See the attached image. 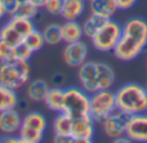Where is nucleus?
I'll use <instances>...</instances> for the list:
<instances>
[{
  "mask_svg": "<svg viewBox=\"0 0 147 143\" xmlns=\"http://www.w3.org/2000/svg\"><path fill=\"white\" fill-rule=\"evenodd\" d=\"M117 110L127 115L146 112L147 110V90L143 85L128 83L117 88L115 92Z\"/></svg>",
  "mask_w": 147,
  "mask_h": 143,
  "instance_id": "1",
  "label": "nucleus"
},
{
  "mask_svg": "<svg viewBox=\"0 0 147 143\" xmlns=\"http://www.w3.org/2000/svg\"><path fill=\"white\" fill-rule=\"evenodd\" d=\"M31 67L28 61H13L0 62V84L10 88L13 90H18L20 88L27 85L30 81Z\"/></svg>",
  "mask_w": 147,
  "mask_h": 143,
  "instance_id": "2",
  "label": "nucleus"
},
{
  "mask_svg": "<svg viewBox=\"0 0 147 143\" xmlns=\"http://www.w3.org/2000/svg\"><path fill=\"white\" fill-rule=\"evenodd\" d=\"M116 98L115 92L111 89L97 90L92 93L89 98V116L94 120V123L103 121L109 115L116 111Z\"/></svg>",
  "mask_w": 147,
  "mask_h": 143,
  "instance_id": "3",
  "label": "nucleus"
},
{
  "mask_svg": "<svg viewBox=\"0 0 147 143\" xmlns=\"http://www.w3.org/2000/svg\"><path fill=\"white\" fill-rule=\"evenodd\" d=\"M121 35L123 26L120 23H117L116 21H112L110 18V19L105 21V23L94 34L90 41L96 50L101 52V53H109V52L114 50V48L116 46Z\"/></svg>",
  "mask_w": 147,
  "mask_h": 143,
  "instance_id": "4",
  "label": "nucleus"
},
{
  "mask_svg": "<svg viewBox=\"0 0 147 143\" xmlns=\"http://www.w3.org/2000/svg\"><path fill=\"white\" fill-rule=\"evenodd\" d=\"M89 98L90 94L83 88L70 87L65 89L63 112L72 117V120L89 115Z\"/></svg>",
  "mask_w": 147,
  "mask_h": 143,
  "instance_id": "5",
  "label": "nucleus"
},
{
  "mask_svg": "<svg viewBox=\"0 0 147 143\" xmlns=\"http://www.w3.org/2000/svg\"><path fill=\"white\" fill-rule=\"evenodd\" d=\"M145 49H146V46L142 45V44L136 40L134 38L123 34L120 40L117 41L116 46H115L114 50H112V53H114V56L116 57L117 59H120V61L129 62V61H133V59L137 58Z\"/></svg>",
  "mask_w": 147,
  "mask_h": 143,
  "instance_id": "6",
  "label": "nucleus"
},
{
  "mask_svg": "<svg viewBox=\"0 0 147 143\" xmlns=\"http://www.w3.org/2000/svg\"><path fill=\"white\" fill-rule=\"evenodd\" d=\"M128 119L129 115L124 113L123 111L116 110L109 115L103 121H101L102 132L110 139H116L121 136H125V129H127Z\"/></svg>",
  "mask_w": 147,
  "mask_h": 143,
  "instance_id": "7",
  "label": "nucleus"
},
{
  "mask_svg": "<svg viewBox=\"0 0 147 143\" xmlns=\"http://www.w3.org/2000/svg\"><path fill=\"white\" fill-rule=\"evenodd\" d=\"M89 49L83 40L67 43L62 50V59L65 64L71 68H79L84 62L88 61Z\"/></svg>",
  "mask_w": 147,
  "mask_h": 143,
  "instance_id": "8",
  "label": "nucleus"
},
{
  "mask_svg": "<svg viewBox=\"0 0 147 143\" xmlns=\"http://www.w3.org/2000/svg\"><path fill=\"white\" fill-rule=\"evenodd\" d=\"M94 137V120L89 115L72 120L71 138L74 143H90Z\"/></svg>",
  "mask_w": 147,
  "mask_h": 143,
  "instance_id": "9",
  "label": "nucleus"
},
{
  "mask_svg": "<svg viewBox=\"0 0 147 143\" xmlns=\"http://www.w3.org/2000/svg\"><path fill=\"white\" fill-rule=\"evenodd\" d=\"M125 136L132 142H146L147 143V113H136L128 119Z\"/></svg>",
  "mask_w": 147,
  "mask_h": 143,
  "instance_id": "10",
  "label": "nucleus"
},
{
  "mask_svg": "<svg viewBox=\"0 0 147 143\" xmlns=\"http://www.w3.org/2000/svg\"><path fill=\"white\" fill-rule=\"evenodd\" d=\"M97 76H98V62L86 61L78 68V79L80 85L89 94L97 92Z\"/></svg>",
  "mask_w": 147,
  "mask_h": 143,
  "instance_id": "11",
  "label": "nucleus"
},
{
  "mask_svg": "<svg viewBox=\"0 0 147 143\" xmlns=\"http://www.w3.org/2000/svg\"><path fill=\"white\" fill-rule=\"evenodd\" d=\"M21 125H22V117L16 108L0 112V134L3 137L18 134Z\"/></svg>",
  "mask_w": 147,
  "mask_h": 143,
  "instance_id": "12",
  "label": "nucleus"
},
{
  "mask_svg": "<svg viewBox=\"0 0 147 143\" xmlns=\"http://www.w3.org/2000/svg\"><path fill=\"white\" fill-rule=\"evenodd\" d=\"M123 34L134 38L142 45L147 46V22L143 18L133 17L123 25Z\"/></svg>",
  "mask_w": 147,
  "mask_h": 143,
  "instance_id": "13",
  "label": "nucleus"
},
{
  "mask_svg": "<svg viewBox=\"0 0 147 143\" xmlns=\"http://www.w3.org/2000/svg\"><path fill=\"white\" fill-rule=\"evenodd\" d=\"M86 10V0H63L61 15L65 21H78Z\"/></svg>",
  "mask_w": 147,
  "mask_h": 143,
  "instance_id": "14",
  "label": "nucleus"
},
{
  "mask_svg": "<svg viewBox=\"0 0 147 143\" xmlns=\"http://www.w3.org/2000/svg\"><path fill=\"white\" fill-rule=\"evenodd\" d=\"M89 10L105 19H110L119 10L115 0H88Z\"/></svg>",
  "mask_w": 147,
  "mask_h": 143,
  "instance_id": "15",
  "label": "nucleus"
},
{
  "mask_svg": "<svg viewBox=\"0 0 147 143\" xmlns=\"http://www.w3.org/2000/svg\"><path fill=\"white\" fill-rule=\"evenodd\" d=\"M61 34L63 43H74L84 38L83 26L78 21H65L61 25Z\"/></svg>",
  "mask_w": 147,
  "mask_h": 143,
  "instance_id": "16",
  "label": "nucleus"
},
{
  "mask_svg": "<svg viewBox=\"0 0 147 143\" xmlns=\"http://www.w3.org/2000/svg\"><path fill=\"white\" fill-rule=\"evenodd\" d=\"M63 101H65V89H62L59 87H54V88H49L43 102L48 110L58 113L63 111Z\"/></svg>",
  "mask_w": 147,
  "mask_h": 143,
  "instance_id": "17",
  "label": "nucleus"
},
{
  "mask_svg": "<svg viewBox=\"0 0 147 143\" xmlns=\"http://www.w3.org/2000/svg\"><path fill=\"white\" fill-rule=\"evenodd\" d=\"M49 90V85L45 80L36 79L27 83L26 87V95L32 102H43L47 93Z\"/></svg>",
  "mask_w": 147,
  "mask_h": 143,
  "instance_id": "18",
  "label": "nucleus"
},
{
  "mask_svg": "<svg viewBox=\"0 0 147 143\" xmlns=\"http://www.w3.org/2000/svg\"><path fill=\"white\" fill-rule=\"evenodd\" d=\"M115 72L107 63L98 62V76H97V87L98 90L111 89L115 84Z\"/></svg>",
  "mask_w": 147,
  "mask_h": 143,
  "instance_id": "19",
  "label": "nucleus"
},
{
  "mask_svg": "<svg viewBox=\"0 0 147 143\" xmlns=\"http://www.w3.org/2000/svg\"><path fill=\"white\" fill-rule=\"evenodd\" d=\"M72 117H70L66 112H58L53 120V133L57 137H71Z\"/></svg>",
  "mask_w": 147,
  "mask_h": 143,
  "instance_id": "20",
  "label": "nucleus"
},
{
  "mask_svg": "<svg viewBox=\"0 0 147 143\" xmlns=\"http://www.w3.org/2000/svg\"><path fill=\"white\" fill-rule=\"evenodd\" d=\"M18 95L16 90L0 84V112L10 108H17Z\"/></svg>",
  "mask_w": 147,
  "mask_h": 143,
  "instance_id": "21",
  "label": "nucleus"
},
{
  "mask_svg": "<svg viewBox=\"0 0 147 143\" xmlns=\"http://www.w3.org/2000/svg\"><path fill=\"white\" fill-rule=\"evenodd\" d=\"M22 125L31 129H36V130H40V132H45L48 123H47V119L43 113L38 112V111H31V112L26 113L23 116Z\"/></svg>",
  "mask_w": 147,
  "mask_h": 143,
  "instance_id": "22",
  "label": "nucleus"
},
{
  "mask_svg": "<svg viewBox=\"0 0 147 143\" xmlns=\"http://www.w3.org/2000/svg\"><path fill=\"white\" fill-rule=\"evenodd\" d=\"M10 26L20 34L22 38H25L27 34H30L31 31L35 30V25H34V19L30 18H25V17H20V15H12L9 17L8 21Z\"/></svg>",
  "mask_w": 147,
  "mask_h": 143,
  "instance_id": "23",
  "label": "nucleus"
},
{
  "mask_svg": "<svg viewBox=\"0 0 147 143\" xmlns=\"http://www.w3.org/2000/svg\"><path fill=\"white\" fill-rule=\"evenodd\" d=\"M105 18L99 17V15L97 14H93V13H90V14L88 15V17L84 19V22L81 23V26H83V32H84V36L88 39H92L94 36V34L97 32V31L101 28V26L105 23Z\"/></svg>",
  "mask_w": 147,
  "mask_h": 143,
  "instance_id": "24",
  "label": "nucleus"
},
{
  "mask_svg": "<svg viewBox=\"0 0 147 143\" xmlns=\"http://www.w3.org/2000/svg\"><path fill=\"white\" fill-rule=\"evenodd\" d=\"M43 38L47 45H58L62 43L61 25L58 23H49L43 28Z\"/></svg>",
  "mask_w": 147,
  "mask_h": 143,
  "instance_id": "25",
  "label": "nucleus"
},
{
  "mask_svg": "<svg viewBox=\"0 0 147 143\" xmlns=\"http://www.w3.org/2000/svg\"><path fill=\"white\" fill-rule=\"evenodd\" d=\"M0 40L9 44V45L16 46L22 43L23 38L7 22L5 25H3L1 27H0Z\"/></svg>",
  "mask_w": 147,
  "mask_h": 143,
  "instance_id": "26",
  "label": "nucleus"
},
{
  "mask_svg": "<svg viewBox=\"0 0 147 143\" xmlns=\"http://www.w3.org/2000/svg\"><path fill=\"white\" fill-rule=\"evenodd\" d=\"M22 41H23V44H25V45L27 46L31 52H32V53L39 52L44 45H45L43 34H41L40 31H38L36 28L34 31H31L30 34H27V35L23 38Z\"/></svg>",
  "mask_w": 147,
  "mask_h": 143,
  "instance_id": "27",
  "label": "nucleus"
},
{
  "mask_svg": "<svg viewBox=\"0 0 147 143\" xmlns=\"http://www.w3.org/2000/svg\"><path fill=\"white\" fill-rule=\"evenodd\" d=\"M18 136H20V138L22 139L23 143H39L43 141L44 132L27 128L25 125H21L20 130H18Z\"/></svg>",
  "mask_w": 147,
  "mask_h": 143,
  "instance_id": "28",
  "label": "nucleus"
},
{
  "mask_svg": "<svg viewBox=\"0 0 147 143\" xmlns=\"http://www.w3.org/2000/svg\"><path fill=\"white\" fill-rule=\"evenodd\" d=\"M39 10H40V8H38L34 4H31L28 0H21L20 7H18V9H17V12H16L14 15H20V17L35 19V18L39 15Z\"/></svg>",
  "mask_w": 147,
  "mask_h": 143,
  "instance_id": "29",
  "label": "nucleus"
},
{
  "mask_svg": "<svg viewBox=\"0 0 147 143\" xmlns=\"http://www.w3.org/2000/svg\"><path fill=\"white\" fill-rule=\"evenodd\" d=\"M14 58V46L0 40V62L13 61Z\"/></svg>",
  "mask_w": 147,
  "mask_h": 143,
  "instance_id": "30",
  "label": "nucleus"
},
{
  "mask_svg": "<svg viewBox=\"0 0 147 143\" xmlns=\"http://www.w3.org/2000/svg\"><path fill=\"white\" fill-rule=\"evenodd\" d=\"M32 52L23 44V41L21 44L14 46V58L20 59V61H28L32 57Z\"/></svg>",
  "mask_w": 147,
  "mask_h": 143,
  "instance_id": "31",
  "label": "nucleus"
},
{
  "mask_svg": "<svg viewBox=\"0 0 147 143\" xmlns=\"http://www.w3.org/2000/svg\"><path fill=\"white\" fill-rule=\"evenodd\" d=\"M63 0H45L44 3V9L52 15H59Z\"/></svg>",
  "mask_w": 147,
  "mask_h": 143,
  "instance_id": "32",
  "label": "nucleus"
},
{
  "mask_svg": "<svg viewBox=\"0 0 147 143\" xmlns=\"http://www.w3.org/2000/svg\"><path fill=\"white\" fill-rule=\"evenodd\" d=\"M4 1V8H5V13L8 17H12L16 14L18 7H20L21 0H3Z\"/></svg>",
  "mask_w": 147,
  "mask_h": 143,
  "instance_id": "33",
  "label": "nucleus"
},
{
  "mask_svg": "<svg viewBox=\"0 0 147 143\" xmlns=\"http://www.w3.org/2000/svg\"><path fill=\"white\" fill-rule=\"evenodd\" d=\"M117 4V8L121 10H128L130 8H133L137 3V0H115Z\"/></svg>",
  "mask_w": 147,
  "mask_h": 143,
  "instance_id": "34",
  "label": "nucleus"
},
{
  "mask_svg": "<svg viewBox=\"0 0 147 143\" xmlns=\"http://www.w3.org/2000/svg\"><path fill=\"white\" fill-rule=\"evenodd\" d=\"M1 142L4 143H23L22 139L20 138L18 134H14V136H8V137H3Z\"/></svg>",
  "mask_w": 147,
  "mask_h": 143,
  "instance_id": "35",
  "label": "nucleus"
},
{
  "mask_svg": "<svg viewBox=\"0 0 147 143\" xmlns=\"http://www.w3.org/2000/svg\"><path fill=\"white\" fill-rule=\"evenodd\" d=\"M53 84L54 87H61L62 84L65 83V75L63 74H59V72H57V74L53 75Z\"/></svg>",
  "mask_w": 147,
  "mask_h": 143,
  "instance_id": "36",
  "label": "nucleus"
},
{
  "mask_svg": "<svg viewBox=\"0 0 147 143\" xmlns=\"http://www.w3.org/2000/svg\"><path fill=\"white\" fill-rule=\"evenodd\" d=\"M53 142L54 143H74V139L71 137H53Z\"/></svg>",
  "mask_w": 147,
  "mask_h": 143,
  "instance_id": "37",
  "label": "nucleus"
},
{
  "mask_svg": "<svg viewBox=\"0 0 147 143\" xmlns=\"http://www.w3.org/2000/svg\"><path fill=\"white\" fill-rule=\"evenodd\" d=\"M114 142L115 143H130L132 141H130V139L128 138L127 136H121V137H119V138L114 139Z\"/></svg>",
  "mask_w": 147,
  "mask_h": 143,
  "instance_id": "38",
  "label": "nucleus"
},
{
  "mask_svg": "<svg viewBox=\"0 0 147 143\" xmlns=\"http://www.w3.org/2000/svg\"><path fill=\"white\" fill-rule=\"evenodd\" d=\"M28 1L31 3V4H34L35 7H38V8H44V3H45V0H28Z\"/></svg>",
  "mask_w": 147,
  "mask_h": 143,
  "instance_id": "39",
  "label": "nucleus"
},
{
  "mask_svg": "<svg viewBox=\"0 0 147 143\" xmlns=\"http://www.w3.org/2000/svg\"><path fill=\"white\" fill-rule=\"evenodd\" d=\"M7 15V13H5V8H4V1L3 0H0V21L3 19V18Z\"/></svg>",
  "mask_w": 147,
  "mask_h": 143,
  "instance_id": "40",
  "label": "nucleus"
},
{
  "mask_svg": "<svg viewBox=\"0 0 147 143\" xmlns=\"http://www.w3.org/2000/svg\"><path fill=\"white\" fill-rule=\"evenodd\" d=\"M145 88H146V90H147V83H146V85H145Z\"/></svg>",
  "mask_w": 147,
  "mask_h": 143,
  "instance_id": "41",
  "label": "nucleus"
},
{
  "mask_svg": "<svg viewBox=\"0 0 147 143\" xmlns=\"http://www.w3.org/2000/svg\"><path fill=\"white\" fill-rule=\"evenodd\" d=\"M146 113H147V110H146Z\"/></svg>",
  "mask_w": 147,
  "mask_h": 143,
  "instance_id": "42",
  "label": "nucleus"
}]
</instances>
